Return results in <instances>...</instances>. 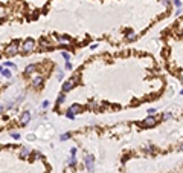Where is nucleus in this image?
<instances>
[{
	"mask_svg": "<svg viewBox=\"0 0 183 173\" xmlns=\"http://www.w3.org/2000/svg\"><path fill=\"white\" fill-rule=\"evenodd\" d=\"M173 3H174L176 8H182V2L180 0H173Z\"/></svg>",
	"mask_w": 183,
	"mask_h": 173,
	"instance_id": "nucleus-19",
	"label": "nucleus"
},
{
	"mask_svg": "<svg viewBox=\"0 0 183 173\" xmlns=\"http://www.w3.org/2000/svg\"><path fill=\"white\" fill-rule=\"evenodd\" d=\"M37 71V66L35 64H29L26 69H24V75H31V74H34Z\"/></svg>",
	"mask_w": 183,
	"mask_h": 173,
	"instance_id": "nucleus-10",
	"label": "nucleus"
},
{
	"mask_svg": "<svg viewBox=\"0 0 183 173\" xmlns=\"http://www.w3.org/2000/svg\"><path fill=\"white\" fill-rule=\"evenodd\" d=\"M64 100H66V97H64V92L58 97V100H57V104H63L64 103Z\"/></svg>",
	"mask_w": 183,
	"mask_h": 173,
	"instance_id": "nucleus-14",
	"label": "nucleus"
},
{
	"mask_svg": "<svg viewBox=\"0 0 183 173\" xmlns=\"http://www.w3.org/2000/svg\"><path fill=\"white\" fill-rule=\"evenodd\" d=\"M58 80H63V72H58Z\"/></svg>",
	"mask_w": 183,
	"mask_h": 173,
	"instance_id": "nucleus-30",
	"label": "nucleus"
},
{
	"mask_svg": "<svg viewBox=\"0 0 183 173\" xmlns=\"http://www.w3.org/2000/svg\"><path fill=\"white\" fill-rule=\"evenodd\" d=\"M3 109H5V107H3V106H0V113L3 112Z\"/></svg>",
	"mask_w": 183,
	"mask_h": 173,
	"instance_id": "nucleus-31",
	"label": "nucleus"
},
{
	"mask_svg": "<svg viewBox=\"0 0 183 173\" xmlns=\"http://www.w3.org/2000/svg\"><path fill=\"white\" fill-rule=\"evenodd\" d=\"M127 40H136V34L134 32H127Z\"/></svg>",
	"mask_w": 183,
	"mask_h": 173,
	"instance_id": "nucleus-16",
	"label": "nucleus"
},
{
	"mask_svg": "<svg viewBox=\"0 0 183 173\" xmlns=\"http://www.w3.org/2000/svg\"><path fill=\"white\" fill-rule=\"evenodd\" d=\"M2 69H3V67H2V66H0V72H2Z\"/></svg>",
	"mask_w": 183,
	"mask_h": 173,
	"instance_id": "nucleus-35",
	"label": "nucleus"
},
{
	"mask_svg": "<svg viewBox=\"0 0 183 173\" xmlns=\"http://www.w3.org/2000/svg\"><path fill=\"white\" fill-rule=\"evenodd\" d=\"M58 40L63 41V43H69V41H70V37H69V35H61V37H58Z\"/></svg>",
	"mask_w": 183,
	"mask_h": 173,
	"instance_id": "nucleus-12",
	"label": "nucleus"
},
{
	"mask_svg": "<svg viewBox=\"0 0 183 173\" xmlns=\"http://www.w3.org/2000/svg\"><path fill=\"white\" fill-rule=\"evenodd\" d=\"M69 138H70V135H69V133H64V135H61L60 140H61V141H66V140H69Z\"/></svg>",
	"mask_w": 183,
	"mask_h": 173,
	"instance_id": "nucleus-21",
	"label": "nucleus"
},
{
	"mask_svg": "<svg viewBox=\"0 0 183 173\" xmlns=\"http://www.w3.org/2000/svg\"><path fill=\"white\" fill-rule=\"evenodd\" d=\"M171 118V113H163V120H170Z\"/></svg>",
	"mask_w": 183,
	"mask_h": 173,
	"instance_id": "nucleus-25",
	"label": "nucleus"
},
{
	"mask_svg": "<svg viewBox=\"0 0 183 173\" xmlns=\"http://www.w3.org/2000/svg\"><path fill=\"white\" fill-rule=\"evenodd\" d=\"M5 64H6L8 67H15V64H14V63H11V61H6Z\"/></svg>",
	"mask_w": 183,
	"mask_h": 173,
	"instance_id": "nucleus-22",
	"label": "nucleus"
},
{
	"mask_svg": "<svg viewBox=\"0 0 183 173\" xmlns=\"http://www.w3.org/2000/svg\"><path fill=\"white\" fill-rule=\"evenodd\" d=\"M2 75L6 77V78H11V71H8V69H2Z\"/></svg>",
	"mask_w": 183,
	"mask_h": 173,
	"instance_id": "nucleus-13",
	"label": "nucleus"
},
{
	"mask_svg": "<svg viewBox=\"0 0 183 173\" xmlns=\"http://www.w3.org/2000/svg\"><path fill=\"white\" fill-rule=\"evenodd\" d=\"M11 136H12L14 140H20V133H18V132H12V133H11Z\"/></svg>",
	"mask_w": 183,
	"mask_h": 173,
	"instance_id": "nucleus-18",
	"label": "nucleus"
},
{
	"mask_svg": "<svg viewBox=\"0 0 183 173\" xmlns=\"http://www.w3.org/2000/svg\"><path fill=\"white\" fill-rule=\"evenodd\" d=\"M75 153H76V147H72L70 149V155H75Z\"/></svg>",
	"mask_w": 183,
	"mask_h": 173,
	"instance_id": "nucleus-28",
	"label": "nucleus"
},
{
	"mask_svg": "<svg viewBox=\"0 0 183 173\" xmlns=\"http://www.w3.org/2000/svg\"><path fill=\"white\" fill-rule=\"evenodd\" d=\"M162 3H163L166 8H168V6H170V3H171V0H162Z\"/></svg>",
	"mask_w": 183,
	"mask_h": 173,
	"instance_id": "nucleus-23",
	"label": "nucleus"
},
{
	"mask_svg": "<svg viewBox=\"0 0 183 173\" xmlns=\"http://www.w3.org/2000/svg\"><path fill=\"white\" fill-rule=\"evenodd\" d=\"M18 155H20V158H21V159H26L27 156H31V150H29L27 147H23V149L20 150V153H18Z\"/></svg>",
	"mask_w": 183,
	"mask_h": 173,
	"instance_id": "nucleus-9",
	"label": "nucleus"
},
{
	"mask_svg": "<svg viewBox=\"0 0 183 173\" xmlns=\"http://www.w3.org/2000/svg\"><path fill=\"white\" fill-rule=\"evenodd\" d=\"M81 109H82V107H81V106H79L78 103H75V104H72V106H70V107H69L67 110H70V112H72L73 115H76V113H79V112H81Z\"/></svg>",
	"mask_w": 183,
	"mask_h": 173,
	"instance_id": "nucleus-8",
	"label": "nucleus"
},
{
	"mask_svg": "<svg viewBox=\"0 0 183 173\" xmlns=\"http://www.w3.org/2000/svg\"><path fill=\"white\" fill-rule=\"evenodd\" d=\"M40 44H41V48H44V49H49V48H50V43H49L47 40H43V38H41Z\"/></svg>",
	"mask_w": 183,
	"mask_h": 173,
	"instance_id": "nucleus-11",
	"label": "nucleus"
},
{
	"mask_svg": "<svg viewBox=\"0 0 183 173\" xmlns=\"http://www.w3.org/2000/svg\"><path fill=\"white\" fill-rule=\"evenodd\" d=\"M34 156H35L37 159H40V158H41V153H38V152H35V153H34Z\"/></svg>",
	"mask_w": 183,
	"mask_h": 173,
	"instance_id": "nucleus-29",
	"label": "nucleus"
},
{
	"mask_svg": "<svg viewBox=\"0 0 183 173\" xmlns=\"http://www.w3.org/2000/svg\"><path fill=\"white\" fill-rule=\"evenodd\" d=\"M75 84H76V78H70V80H67V81L63 84V92H69V90H72V89L75 87Z\"/></svg>",
	"mask_w": 183,
	"mask_h": 173,
	"instance_id": "nucleus-4",
	"label": "nucleus"
},
{
	"mask_svg": "<svg viewBox=\"0 0 183 173\" xmlns=\"http://www.w3.org/2000/svg\"><path fill=\"white\" fill-rule=\"evenodd\" d=\"M66 69H67V71H70V69H72V64H70V63H67V61H66Z\"/></svg>",
	"mask_w": 183,
	"mask_h": 173,
	"instance_id": "nucleus-26",
	"label": "nucleus"
},
{
	"mask_svg": "<svg viewBox=\"0 0 183 173\" xmlns=\"http://www.w3.org/2000/svg\"><path fill=\"white\" fill-rule=\"evenodd\" d=\"M46 107H49V101H43V109H46Z\"/></svg>",
	"mask_w": 183,
	"mask_h": 173,
	"instance_id": "nucleus-27",
	"label": "nucleus"
},
{
	"mask_svg": "<svg viewBox=\"0 0 183 173\" xmlns=\"http://www.w3.org/2000/svg\"><path fill=\"white\" fill-rule=\"evenodd\" d=\"M34 48H35V41H34L32 38H27V40H24V43H23V46H21V51L27 54V52H32Z\"/></svg>",
	"mask_w": 183,
	"mask_h": 173,
	"instance_id": "nucleus-3",
	"label": "nucleus"
},
{
	"mask_svg": "<svg viewBox=\"0 0 183 173\" xmlns=\"http://www.w3.org/2000/svg\"><path fill=\"white\" fill-rule=\"evenodd\" d=\"M84 166H86L87 172L92 173L95 170V158H93L92 155H86V156H84Z\"/></svg>",
	"mask_w": 183,
	"mask_h": 173,
	"instance_id": "nucleus-1",
	"label": "nucleus"
},
{
	"mask_svg": "<svg viewBox=\"0 0 183 173\" xmlns=\"http://www.w3.org/2000/svg\"><path fill=\"white\" fill-rule=\"evenodd\" d=\"M148 113H150V115H154V113H156V109H154V107H153V109H148Z\"/></svg>",
	"mask_w": 183,
	"mask_h": 173,
	"instance_id": "nucleus-24",
	"label": "nucleus"
},
{
	"mask_svg": "<svg viewBox=\"0 0 183 173\" xmlns=\"http://www.w3.org/2000/svg\"><path fill=\"white\" fill-rule=\"evenodd\" d=\"M29 120H31V112H29V110H24V112L21 113V117H20V123L24 126V124L29 123Z\"/></svg>",
	"mask_w": 183,
	"mask_h": 173,
	"instance_id": "nucleus-6",
	"label": "nucleus"
},
{
	"mask_svg": "<svg viewBox=\"0 0 183 173\" xmlns=\"http://www.w3.org/2000/svg\"><path fill=\"white\" fill-rule=\"evenodd\" d=\"M180 94H182V95H183V89H182V90H180Z\"/></svg>",
	"mask_w": 183,
	"mask_h": 173,
	"instance_id": "nucleus-34",
	"label": "nucleus"
},
{
	"mask_svg": "<svg viewBox=\"0 0 183 173\" xmlns=\"http://www.w3.org/2000/svg\"><path fill=\"white\" fill-rule=\"evenodd\" d=\"M43 81H44V80H43V77H41V75H38V77H35V78L32 80V86H34L35 89H38V87H41V86H43Z\"/></svg>",
	"mask_w": 183,
	"mask_h": 173,
	"instance_id": "nucleus-7",
	"label": "nucleus"
},
{
	"mask_svg": "<svg viewBox=\"0 0 183 173\" xmlns=\"http://www.w3.org/2000/svg\"><path fill=\"white\" fill-rule=\"evenodd\" d=\"M63 57H64V60H66V61H69V60H70V54H69V52H63Z\"/></svg>",
	"mask_w": 183,
	"mask_h": 173,
	"instance_id": "nucleus-20",
	"label": "nucleus"
},
{
	"mask_svg": "<svg viewBox=\"0 0 183 173\" xmlns=\"http://www.w3.org/2000/svg\"><path fill=\"white\" fill-rule=\"evenodd\" d=\"M142 126H144V127H153V126H156V118H154L153 115H150L148 118H145V120L142 121Z\"/></svg>",
	"mask_w": 183,
	"mask_h": 173,
	"instance_id": "nucleus-5",
	"label": "nucleus"
},
{
	"mask_svg": "<svg viewBox=\"0 0 183 173\" xmlns=\"http://www.w3.org/2000/svg\"><path fill=\"white\" fill-rule=\"evenodd\" d=\"M18 54V41H12L8 48H6V55L8 57H14V55H17Z\"/></svg>",
	"mask_w": 183,
	"mask_h": 173,
	"instance_id": "nucleus-2",
	"label": "nucleus"
},
{
	"mask_svg": "<svg viewBox=\"0 0 183 173\" xmlns=\"http://www.w3.org/2000/svg\"><path fill=\"white\" fill-rule=\"evenodd\" d=\"M69 166H70V167H73V166H76V158H75V155H72V156H70V161H69Z\"/></svg>",
	"mask_w": 183,
	"mask_h": 173,
	"instance_id": "nucleus-15",
	"label": "nucleus"
},
{
	"mask_svg": "<svg viewBox=\"0 0 183 173\" xmlns=\"http://www.w3.org/2000/svg\"><path fill=\"white\" fill-rule=\"evenodd\" d=\"M180 80H182V84H183V75H182V78H180Z\"/></svg>",
	"mask_w": 183,
	"mask_h": 173,
	"instance_id": "nucleus-33",
	"label": "nucleus"
},
{
	"mask_svg": "<svg viewBox=\"0 0 183 173\" xmlns=\"http://www.w3.org/2000/svg\"><path fill=\"white\" fill-rule=\"evenodd\" d=\"M180 150H182V152H183V144H182V146H180Z\"/></svg>",
	"mask_w": 183,
	"mask_h": 173,
	"instance_id": "nucleus-32",
	"label": "nucleus"
},
{
	"mask_svg": "<svg viewBox=\"0 0 183 173\" xmlns=\"http://www.w3.org/2000/svg\"><path fill=\"white\" fill-rule=\"evenodd\" d=\"M66 117H67L69 120H73V118H75V115H73V113H72L70 110H67V112H66Z\"/></svg>",
	"mask_w": 183,
	"mask_h": 173,
	"instance_id": "nucleus-17",
	"label": "nucleus"
}]
</instances>
